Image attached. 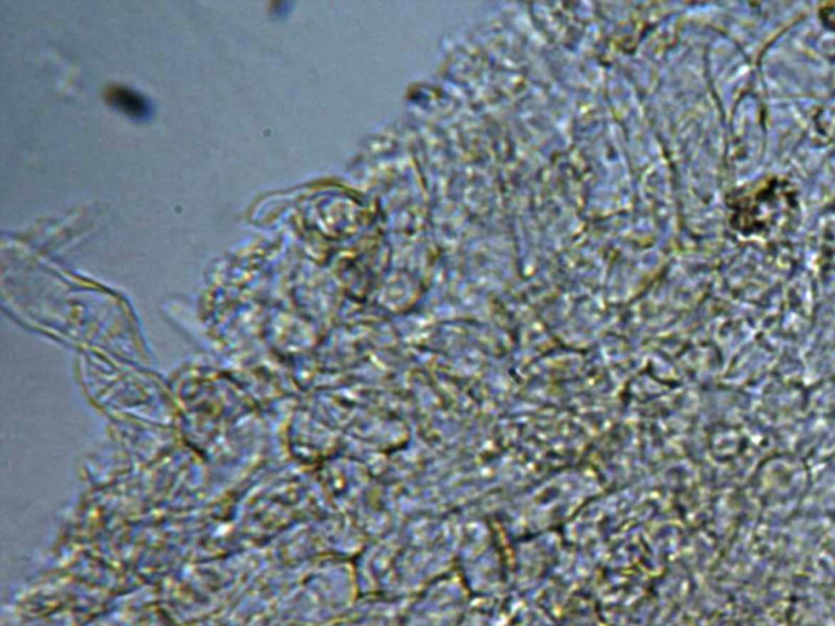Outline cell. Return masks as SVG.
I'll use <instances>...</instances> for the list:
<instances>
[{
  "instance_id": "obj_1",
  "label": "cell",
  "mask_w": 835,
  "mask_h": 626,
  "mask_svg": "<svg viewBox=\"0 0 835 626\" xmlns=\"http://www.w3.org/2000/svg\"><path fill=\"white\" fill-rule=\"evenodd\" d=\"M113 103L116 106H120L126 113H129L131 116H145L147 115V105L144 103V100L139 97V95H135L133 92H129V90H115L113 92Z\"/></svg>"
}]
</instances>
